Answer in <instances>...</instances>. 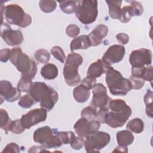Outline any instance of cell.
<instances>
[{"label":"cell","mask_w":153,"mask_h":153,"mask_svg":"<svg viewBox=\"0 0 153 153\" xmlns=\"http://www.w3.org/2000/svg\"><path fill=\"white\" fill-rule=\"evenodd\" d=\"M131 114V108L122 99H111L105 115V123L112 128L123 126Z\"/></svg>","instance_id":"obj_1"},{"label":"cell","mask_w":153,"mask_h":153,"mask_svg":"<svg viewBox=\"0 0 153 153\" xmlns=\"http://www.w3.org/2000/svg\"><path fill=\"white\" fill-rule=\"evenodd\" d=\"M29 93L36 102H39L42 108L51 111L58 101L57 92L45 82H34Z\"/></svg>","instance_id":"obj_2"},{"label":"cell","mask_w":153,"mask_h":153,"mask_svg":"<svg viewBox=\"0 0 153 153\" xmlns=\"http://www.w3.org/2000/svg\"><path fill=\"white\" fill-rule=\"evenodd\" d=\"M10 60L21 73L22 76L31 79L35 78L37 72V65L33 60L23 53L20 48L16 47L11 50Z\"/></svg>","instance_id":"obj_3"},{"label":"cell","mask_w":153,"mask_h":153,"mask_svg":"<svg viewBox=\"0 0 153 153\" xmlns=\"http://www.w3.org/2000/svg\"><path fill=\"white\" fill-rule=\"evenodd\" d=\"M1 11L2 22H3V16H4L5 19L8 24L14 25L21 27H27L32 23L31 16L25 13L23 9L17 4H9L4 7L1 4Z\"/></svg>","instance_id":"obj_4"},{"label":"cell","mask_w":153,"mask_h":153,"mask_svg":"<svg viewBox=\"0 0 153 153\" xmlns=\"http://www.w3.org/2000/svg\"><path fill=\"white\" fill-rule=\"evenodd\" d=\"M106 82L110 93L115 96H125L132 89L129 79L123 76L121 74L113 68L106 72Z\"/></svg>","instance_id":"obj_5"},{"label":"cell","mask_w":153,"mask_h":153,"mask_svg":"<svg viewBox=\"0 0 153 153\" xmlns=\"http://www.w3.org/2000/svg\"><path fill=\"white\" fill-rule=\"evenodd\" d=\"M81 55L72 53L67 56L63 68V76L65 82L69 86H75L81 82L78 68L82 63Z\"/></svg>","instance_id":"obj_6"},{"label":"cell","mask_w":153,"mask_h":153,"mask_svg":"<svg viewBox=\"0 0 153 153\" xmlns=\"http://www.w3.org/2000/svg\"><path fill=\"white\" fill-rule=\"evenodd\" d=\"M97 1H77L75 16L84 25H90L96 20L98 15Z\"/></svg>","instance_id":"obj_7"},{"label":"cell","mask_w":153,"mask_h":153,"mask_svg":"<svg viewBox=\"0 0 153 153\" xmlns=\"http://www.w3.org/2000/svg\"><path fill=\"white\" fill-rule=\"evenodd\" d=\"M57 132L56 128H51L49 126L41 127L35 131L33 140L45 149L59 147L62 143L56 135Z\"/></svg>","instance_id":"obj_8"},{"label":"cell","mask_w":153,"mask_h":153,"mask_svg":"<svg viewBox=\"0 0 153 153\" xmlns=\"http://www.w3.org/2000/svg\"><path fill=\"white\" fill-rule=\"evenodd\" d=\"M110 135L104 131H96L85 138V150L87 152H97L105 147L110 142Z\"/></svg>","instance_id":"obj_9"},{"label":"cell","mask_w":153,"mask_h":153,"mask_svg":"<svg viewBox=\"0 0 153 153\" xmlns=\"http://www.w3.org/2000/svg\"><path fill=\"white\" fill-rule=\"evenodd\" d=\"M93 97L90 102V106L97 111L108 108L109 103L111 99L107 94V89L101 83L96 84L93 88Z\"/></svg>","instance_id":"obj_10"},{"label":"cell","mask_w":153,"mask_h":153,"mask_svg":"<svg viewBox=\"0 0 153 153\" xmlns=\"http://www.w3.org/2000/svg\"><path fill=\"white\" fill-rule=\"evenodd\" d=\"M152 51L147 48H140L133 50L129 56V62L132 68H143L152 63Z\"/></svg>","instance_id":"obj_11"},{"label":"cell","mask_w":153,"mask_h":153,"mask_svg":"<svg viewBox=\"0 0 153 153\" xmlns=\"http://www.w3.org/2000/svg\"><path fill=\"white\" fill-rule=\"evenodd\" d=\"M100 123L96 120H88L81 117L74 124V128L76 134L85 139L90 134L99 130Z\"/></svg>","instance_id":"obj_12"},{"label":"cell","mask_w":153,"mask_h":153,"mask_svg":"<svg viewBox=\"0 0 153 153\" xmlns=\"http://www.w3.org/2000/svg\"><path fill=\"white\" fill-rule=\"evenodd\" d=\"M1 36L5 42L10 46L19 45L23 41V36L21 31L13 30L8 24L4 22L1 25Z\"/></svg>","instance_id":"obj_13"},{"label":"cell","mask_w":153,"mask_h":153,"mask_svg":"<svg viewBox=\"0 0 153 153\" xmlns=\"http://www.w3.org/2000/svg\"><path fill=\"white\" fill-rule=\"evenodd\" d=\"M47 117V111L44 108L32 109L21 117V121L25 128L29 129L37 124L45 121Z\"/></svg>","instance_id":"obj_14"},{"label":"cell","mask_w":153,"mask_h":153,"mask_svg":"<svg viewBox=\"0 0 153 153\" xmlns=\"http://www.w3.org/2000/svg\"><path fill=\"white\" fill-rule=\"evenodd\" d=\"M21 91L17 87H13L11 83L7 80L0 81V99L1 103L3 100L8 102H13L20 98Z\"/></svg>","instance_id":"obj_15"},{"label":"cell","mask_w":153,"mask_h":153,"mask_svg":"<svg viewBox=\"0 0 153 153\" xmlns=\"http://www.w3.org/2000/svg\"><path fill=\"white\" fill-rule=\"evenodd\" d=\"M126 54V48L124 46L115 44L110 46L104 53L102 60L111 65L121 61Z\"/></svg>","instance_id":"obj_16"},{"label":"cell","mask_w":153,"mask_h":153,"mask_svg":"<svg viewBox=\"0 0 153 153\" xmlns=\"http://www.w3.org/2000/svg\"><path fill=\"white\" fill-rule=\"evenodd\" d=\"M130 5L124 6L121 8V16L118 20L122 23L128 22L133 16H140L143 12L142 4L136 1H130Z\"/></svg>","instance_id":"obj_17"},{"label":"cell","mask_w":153,"mask_h":153,"mask_svg":"<svg viewBox=\"0 0 153 153\" xmlns=\"http://www.w3.org/2000/svg\"><path fill=\"white\" fill-rule=\"evenodd\" d=\"M111 68H112L111 65L105 63L100 59H98L89 66L87 72V76L96 79L103 74L106 73Z\"/></svg>","instance_id":"obj_18"},{"label":"cell","mask_w":153,"mask_h":153,"mask_svg":"<svg viewBox=\"0 0 153 153\" xmlns=\"http://www.w3.org/2000/svg\"><path fill=\"white\" fill-rule=\"evenodd\" d=\"M108 33V27L103 24H100L96 26L88 36L90 39L91 46H97L102 42L104 38Z\"/></svg>","instance_id":"obj_19"},{"label":"cell","mask_w":153,"mask_h":153,"mask_svg":"<svg viewBox=\"0 0 153 153\" xmlns=\"http://www.w3.org/2000/svg\"><path fill=\"white\" fill-rule=\"evenodd\" d=\"M131 76L141 78L144 81H149L151 83L153 79L152 66L149 65L140 68H131Z\"/></svg>","instance_id":"obj_20"},{"label":"cell","mask_w":153,"mask_h":153,"mask_svg":"<svg viewBox=\"0 0 153 153\" xmlns=\"http://www.w3.org/2000/svg\"><path fill=\"white\" fill-rule=\"evenodd\" d=\"M91 46V43L88 35H82L78 37L74 38L70 44V49L71 51L76 50H85Z\"/></svg>","instance_id":"obj_21"},{"label":"cell","mask_w":153,"mask_h":153,"mask_svg":"<svg viewBox=\"0 0 153 153\" xmlns=\"http://www.w3.org/2000/svg\"><path fill=\"white\" fill-rule=\"evenodd\" d=\"M90 90L81 84L74 88L73 96L75 100L78 103H84L87 101L90 96Z\"/></svg>","instance_id":"obj_22"},{"label":"cell","mask_w":153,"mask_h":153,"mask_svg":"<svg viewBox=\"0 0 153 153\" xmlns=\"http://www.w3.org/2000/svg\"><path fill=\"white\" fill-rule=\"evenodd\" d=\"M134 139V135L128 130H121L117 133V140L118 145L127 146L131 145Z\"/></svg>","instance_id":"obj_23"},{"label":"cell","mask_w":153,"mask_h":153,"mask_svg":"<svg viewBox=\"0 0 153 153\" xmlns=\"http://www.w3.org/2000/svg\"><path fill=\"white\" fill-rule=\"evenodd\" d=\"M59 74L57 66L53 63H47L41 69V75L45 79H54Z\"/></svg>","instance_id":"obj_24"},{"label":"cell","mask_w":153,"mask_h":153,"mask_svg":"<svg viewBox=\"0 0 153 153\" xmlns=\"http://www.w3.org/2000/svg\"><path fill=\"white\" fill-rule=\"evenodd\" d=\"M109 8V14L114 19H119L121 12V1H106Z\"/></svg>","instance_id":"obj_25"},{"label":"cell","mask_w":153,"mask_h":153,"mask_svg":"<svg viewBox=\"0 0 153 153\" xmlns=\"http://www.w3.org/2000/svg\"><path fill=\"white\" fill-rule=\"evenodd\" d=\"M126 128L132 132L139 134L142 133L144 129V123L140 118H135L127 123Z\"/></svg>","instance_id":"obj_26"},{"label":"cell","mask_w":153,"mask_h":153,"mask_svg":"<svg viewBox=\"0 0 153 153\" xmlns=\"http://www.w3.org/2000/svg\"><path fill=\"white\" fill-rule=\"evenodd\" d=\"M59 2L61 10L65 13L71 14L76 10L77 1H64Z\"/></svg>","instance_id":"obj_27"},{"label":"cell","mask_w":153,"mask_h":153,"mask_svg":"<svg viewBox=\"0 0 153 153\" xmlns=\"http://www.w3.org/2000/svg\"><path fill=\"white\" fill-rule=\"evenodd\" d=\"M0 127L4 131H5L6 134H8L9 131V127L12 120L10 118L8 112L4 109H0Z\"/></svg>","instance_id":"obj_28"},{"label":"cell","mask_w":153,"mask_h":153,"mask_svg":"<svg viewBox=\"0 0 153 153\" xmlns=\"http://www.w3.org/2000/svg\"><path fill=\"white\" fill-rule=\"evenodd\" d=\"M39 6L42 11L46 13H49L55 10L57 6V3L55 1L41 0L39 2Z\"/></svg>","instance_id":"obj_29"},{"label":"cell","mask_w":153,"mask_h":153,"mask_svg":"<svg viewBox=\"0 0 153 153\" xmlns=\"http://www.w3.org/2000/svg\"><path fill=\"white\" fill-rule=\"evenodd\" d=\"M34 57L39 63L47 64L50 60V54L45 49H39L35 51Z\"/></svg>","instance_id":"obj_30"},{"label":"cell","mask_w":153,"mask_h":153,"mask_svg":"<svg viewBox=\"0 0 153 153\" xmlns=\"http://www.w3.org/2000/svg\"><path fill=\"white\" fill-rule=\"evenodd\" d=\"M144 102L146 105V114L148 117L152 118V91L148 90L146 94L144 96Z\"/></svg>","instance_id":"obj_31"},{"label":"cell","mask_w":153,"mask_h":153,"mask_svg":"<svg viewBox=\"0 0 153 153\" xmlns=\"http://www.w3.org/2000/svg\"><path fill=\"white\" fill-rule=\"evenodd\" d=\"M56 135L62 144H70L76 137L72 131H57Z\"/></svg>","instance_id":"obj_32"},{"label":"cell","mask_w":153,"mask_h":153,"mask_svg":"<svg viewBox=\"0 0 153 153\" xmlns=\"http://www.w3.org/2000/svg\"><path fill=\"white\" fill-rule=\"evenodd\" d=\"M32 79L28 78L27 76H22L20 79L19 80L18 84H17V88L23 92H29V90L30 89V87L32 85Z\"/></svg>","instance_id":"obj_33"},{"label":"cell","mask_w":153,"mask_h":153,"mask_svg":"<svg viewBox=\"0 0 153 153\" xmlns=\"http://www.w3.org/2000/svg\"><path fill=\"white\" fill-rule=\"evenodd\" d=\"M97 115V111L91 106H88L84 108L81 112V117L85 118L88 120H96Z\"/></svg>","instance_id":"obj_34"},{"label":"cell","mask_w":153,"mask_h":153,"mask_svg":"<svg viewBox=\"0 0 153 153\" xmlns=\"http://www.w3.org/2000/svg\"><path fill=\"white\" fill-rule=\"evenodd\" d=\"M36 103L35 100L32 98V97L30 95L29 93L26 94L25 95H24L23 96H22L20 100L18 102L19 105L23 108H25V109H28L32 107V106L34 104Z\"/></svg>","instance_id":"obj_35"},{"label":"cell","mask_w":153,"mask_h":153,"mask_svg":"<svg viewBox=\"0 0 153 153\" xmlns=\"http://www.w3.org/2000/svg\"><path fill=\"white\" fill-rule=\"evenodd\" d=\"M25 128L23 126L21 120L19 119L12 121L9 127V131L16 134L22 133L25 131Z\"/></svg>","instance_id":"obj_36"},{"label":"cell","mask_w":153,"mask_h":153,"mask_svg":"<svg viewBox=\"0 0 153 153\" xmlns=\"http://www.w3.org/2000/svg\"><path fill=\"white\" fill-rule=\"evenodd\" d=\"M51 53L54 56V57L60 61L61 63H64L66 58L65 54L63 49L59 46H54L51 49Z\"/></svg>","instance_id":"obj_37"},{"label":"cell","mask_w":153,"mask_h":153,"mask_svg":"<svg viewBox=\"0 0 153 153\" xmlns=\"http://www.w3.org/2000/svg\"><path fill=\"white\" fill-rule=\"evenodd\" d=\"M129 81L131 84L132 88L134 90H139L143 87L145 84V81L141 78L130 76L129 78Z\"/></svg>","instance_id":"obj_38"},{"label":"cell","mask_w":153,"mask_h":153,"mask_svg":"<svg viewBox=\"0 0 153 153\" xmlns=\"http://www.w3.org/2000/svg\"><path fill=\"white\" fill-rule=\"evenodd\" d=\"M79 27L75 24L69 25L66 28V33L67 35L71 38H76L79 35Z\"/></svg>","instance_id":"obj_39"},{"label":"cell","mask_w":153,"mask_h":153,"mask_svg":"<svg viewBox=\"0 0 153 153\" xmlns=\"http://www.w3.org/2000/svg\"><path fill=\"white\" fill-rule=\"evenodd\" d=\"M85 140L84 138L78 136L75 137V138L74 139V140L70 143L72 149L75 150H79L81 149L83 146L84 145Z\"/></svg>","instance_id":"obj_40"},{"label":"cell","mask_w":153,"mask_h":153,"mask_svg":"<svg viewBox=\"0 0 153 153\" xmlns=\"http://www.w3.org/2000/svg\"><path fill=\"white\" fill-rule=\"evenodd\" d=\"M20 152V147L16 143H10L6 145L2 152H15L19 153Z\"/></svg>","instance_id":"obj_41"},{"label":"cell","mask_w":153,"mask_h":153,"mask_svg":"<svg viewBox=\"0 0 153 153\" xmlns=\"http://www.w3.org/2000/svg\"><path fill=\"white\" fill-rule=\"evenodd\" d=\"M11 56V50L8 48L2 49L0 51V60L1 62L5 63L10 59Z\"/></svg>","instance_id":"obj_42"},{"label":"cell","mask_w":153,"mask_h":153,"mask_svg":"<svg viewBox=\"0 0 153 153\" xmlns=\"http://www.w3.org/2000/svg\"><path fill=\"white\" fill-rule=\"evenodd\" d=\"M81 84L85 85L88 89L91 90L93 88V86L96 84V79L87 76L86 78H84L82 80Z\"/></svg>","instance_id":"obj_43"},{"label":"cell","mask_w":153,"mask_h":153,"mask_svg":"<svg viewBox=\"0 0 153 153\" xmlns=\"http://www.w3.org/2000/svg\"><path fill=\"white\" fill-rule=\"evenodd\" d=\"M116 38L118 42L123 45H125L128 43L129 41V36L127 33H119L116 35Z\"/></svg>","instance_id":"obj_44"},{"label":"cell","mask_w":153,"mask_h":153,"mask_svg":"<svg viewBox=\"0 0 153 153\" xmlns=\"http://www.w3.org/2000/svg\"><path fill=\"white\" fill-rule=\"evenodd\" d=\"M44 148L42 146H33L30 148V149L28 150V152H41L42 151H48L46 150H44Z\"/></svg>","instance_id":"obj_45"},{"label":"cell","mask_w":153,"mask_h":153,"mask_svg":"<svg viewBox=\"0 0 153 153\" xmlns=\"http://www.w3.org/2000/svg\"><path fill=\"white\" fill-rule=\"evenodd\" d=\"M113 152H127L128 149L127 146H120L118 145L114 151Z\"/></svg>","instance_id":"obj_46"}]
</instances>
